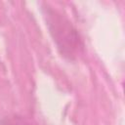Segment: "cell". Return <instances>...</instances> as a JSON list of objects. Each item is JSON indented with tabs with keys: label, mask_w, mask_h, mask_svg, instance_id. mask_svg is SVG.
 <instances>
[{
	"label": "cell",
	"mask_w": 125,
	"mask_h": 125,
	"mask_svg": "<svg viewBox=\"0 0 125 125\" xmlns=\"http://www.w3.org/2000/svg\"><path fill=\"white\" fill-rule=\"evenodd\" d=\"M48 25L59 48L66 56H72L81 48L80 39L72 25L61 15L50 11L48 13Z\"/></svg>",
	"instance_id": "6da1fadb"
},
{
	"label": "cell",
	"mask_w": 125,
	"mask_h": 125,
	"mask_svg": "<svg viewBox=\"0 0 125 125\" xmlns=\"http://www.w3.org/2000/svg\"><path fill=\"white\" fill-rule=\"evenodd\" d=\"M0 125H30L25 119L19 115H9L1 119Z\"/></svg>",
	"instance_id": "7a4b0ae2"
}]
</instances>
